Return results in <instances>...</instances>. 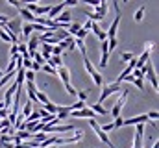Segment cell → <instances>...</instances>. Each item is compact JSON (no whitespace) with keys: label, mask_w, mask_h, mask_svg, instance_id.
Instances as JSON below:
<instances>
[{"label":"cell","mask_w":159,"mask_h":148,"mask_svg":"<svg viewBox=\"0 0 159 148\" xmlns=\"http://www.w3.org/2000/svg\"><path fill=\"white\" fill-rule=\"evenodd\" d=\"M46 63L50 67H54V69H59V67H63V58L61 56H50V59Z\"/></svg>","instance_id":"cell-13"},{"label":"cell","mask_w":159,"mask_h":148,"mask_svg":"<svg viewBox=\"0 0 159 148\" xmlns=\"http://www.w3.org/2000/svg\"><path fill=\"white\" fill-rule=\"evenodd\" d=\"M152 148H159V145H157V141H156V143H154V145H152Z\"/></svg>","instance_id":"cell-49"},{"label":"cell","mask_w":159,"mask_h":148,"mask_svg":"<svg viewBox=\"0 0 159 148\" xmlns=\"http://www.w3.org/2000/svg\"><path fill=\"white\" fill-rule=\"evenodd\" d=\"M35 96H37V102H41V104H46V102H50V100H48V96H46L43 91H39V89L35 91Z\"/></svg>","instance_id":"cell-24"},{"label":"cell","mask_w":159,"mask_h":148,"mask_svg":"<svg viewBox=\"0 0 159 148\" xmlns=\"http://www.w3.org/2000/svg\"><path fill=\"white\" fill-rule=\"evenodd\" d=\"M100 130L107 133V132H111V130H115V126H113V122H111V124H104V126H100Z\"/></svg>","instance_id":"cell-36"},{"label":"cell","mask_w":159,"mask_h":148,"mask_svg":"<svg viewBox=\"0 0 159 148\" xmlns=\"http://www.w3.org/2000/svg\"><path fill=\"white\" fill-rule=\"evenodd\" d=\"M91 30H93V34H94V35H96V37H98V34L102 32V30H100V26H98L96 22H93V26H91Z\"/></svg>","instance_id":"cell-40"},{"label":"cell","mask_w":159,"mask_h":148,"mask_svg":"<svg viewBox=\"0 0 159 148\" xmlns=\"http://www.w3.org/2000/svg\"><path fill=\"white\" fill-rule=\"evenodd\" d=\"M56 22H70V13L69 11H65V13H59L56 19H54Z\"/></svg>","instance_id":"cell-17"},{"label":"cell","mask_w":159,"mask_h":148,"mask_svg":"<svg viewBox=\"0 0 159 148\" xmlns=\"http://www.w3.org/2000/svg\"><path fill=\"white\" fill-rule=\"evenodd\" d=\"M120 58H122V61H129V59L133 58V54H131V52H122Z\"/></svg>","instance_id":"cell-35"},{"label":"cell","mask_w":159,"mask_h":148,"mask_svg":"<svg viewBox=\"0 0 159 148\" xmlns=\"http://www.w3.org/2000/svg\"><path fill=\"white\" fill-rule=\"evenodd\" d=\"M65 91H67L69 95H72V96H76V89H74V87H72L70 83H69V85H65Z\"/></svg>","instance_id":"cell-39"},{"label":"cell","mask_w":159,"mask_h":148,"mask_svg":"<svg viewBox=\"0 0 159 148\" xmlns=\"http://www.w3.org/2000/svg\"><path fill=\"white\" fill-rule=\"evenodd\" d=\"M70 108V111H76V109H83L85 108V102H81V100H78L76 104H72V106H69Z\"/></svg>","instance_id":"cell-32"},{"label":"cell","mask_w":159,"mask_h":148,"mask_svg":"<svg viewBox=\"0 0 159 148\" xmlns=\"http://www.w3.org/2000/svg\"><path fill=\"white\" fill-rule=\"evenodd\" d=\"M128 95H129V91H128V89H122V91H120V98L115 102V106H113V109H111V115H113L115 118H117V117H120V111H122V108L126 106Z\"/></svg>","instance_id":"cell-4"},{"label":"cell","mask_w":159,"mask_h":148,"mask_svg":"<svg viewBox=\"0 0 159 148\" xmlns=\"http://www.w3.org/2000/svg\"><path fill=\"white\" fill-rule=\"evenodd\" d=\"M32 135H34V133H30V132H26V130H19L15 137H19V139L22 141V139H32Z\"/></svg>","instance_id":"cell-23"},{"label":"cell","mask_w":159,"mask_h":148,"mask_svg":"<svg viewBox=\"0 0 159 148\" xmlns=\"http://www.w3.org/2000/svg\"><path fill=\"white\" fill-rule=\"evenodd\" d=\"M39 118H41L39 109H34L30 115H28V117H26V118H24V120H39Z\"/></svg>","instance_id":"cell-27"},{"label":"cell","mask_w":159,"mask_h":148,"mask_svg":"<svg viewBox=\"0 0 159 148\" xmlns=\"http://www.w3.org/2000/svg\"><path fill=\"white\" fill-rule=\"evenodd\" d=\"M37 35H39V34H32V35L28 37V44H26V48H28V54L39 48L41 43H39V39H37Z\"/></svg>","instance_id":"cell-11"},{"label":"cell","mask_w":159,"mask_h":148,"mask_svg":"<svg viewBox=\"0 0 159 148\" xmlns=\"http://www.w3.org/2000/svg\"><path fill=\"white\" fill-rule=\"evenodd\" d=\"M85 15H87V17H89V21H93V22H100V21H104V17H102V15H98V13L91 11V9H85Z\"/></svg>","instance_id":"cell-14"},{"label":"cell","mask_w":159,"mask_h":148,"mask_svg":"<svg viewBox=\"0 0 159 148\" xmlns=\"http://www.w3.org/2000/svg\"><path fill=\"white\" fill-rule=\"evenodd\" d=\"M57 76H59V80L63 81V85H69V83H70V71H69L65 65L57 69Z\"/></svg>","instance_id":"cell-10"},{"label":"cell","mask_w":159,"mask_h":148,"mask_svg":"<svg viewBox=\"0 0 159 148\" xmlns=\"http://www.w3.org/2000/svg\"><path fill=\"white\" fill-rule=\"evenodd\" d=\"M119 22H120V11H117V17H115V21L111 22L109 30L106 32L107 39H117V30H119Z\"/></svg>","instance_id":"cell-7"},{"label":"cell","mask_w":159,"mask_h":148,"mask_svg":"<svg viewBox=\"0 0 159 148\" xmlns=\"http://www.w3.org/2000/svg\"><path fill=\"white\" fill-rule=\"evenodd\" d=\"M91 26H93V21H87V22H85V24H83V26H81V28H83V30H87V32H89V30H91Z\"/></svg>","instance_id":"cell-46"},{"label":"cell","mask_w":159,"mask_h":148,"mask_svg":"<svg viewBox=\"0 0 159 148\" xmlns=\"http://www.w3.org/2000/svg\"><path fill=\"white\" fill-rule=\"evenodd\" d=\"M87 34H89V32H87V30H83V28H80L78 32H76V39H85V37H87Z\"/></svg>","instance_id":"cell-34"},{"label":"cell","mask_w":159,"mask_h":148,"mask_svg":"<svg viewBox=\"0 0 159 148\" xmlns=\"http://www.w3.org/2000/svg\"><path fill=\"white\" fill-rule=\"evenodd\" d=\"M146 115H148V120H157V117H159L157 111H150V113H146Z\"/></svg>","instance_id":"cell-41"},{"label":"cell","mask_w":159,"mask_h":148,"mask_svg":"<svg viewBox=\"0 0 159 148\" xmlns=\"http://www.w3.org/2000/svg\"><path fill=\"white\" fill-rule=\"evenodd\" d=\"M17 9H19V15L22 17V21H26V22H30V24H32V22L35 21V15H34L32 11H28V9H26L24 6H19Z\"/></svg>","instance_id":"cell-9"},{"label":"cell","mask_w":159,"mask_h":148,"mask_svg":"<svg viewBox=\"0 0 159 148\" xmlns=\"http://www.w3.org/2000/svg\"><path fill=\"white\" fill-rule=\"evenodd\" d=\"M131 76H133V78H141V80H143V78H144V72H143L141 69H133V74H131Z\"/></svg>","instance_id":"cell-37"},{"label":"cell","mask_w":159,"mask_h":148,"mask_svg":"<svg viewBox=\"0 0 159 148\" xmlns=\"http://www.w3.org/2000/svg\"><path fill=\"white\" fill-rule=\"evenodd\" d=\"M124 2H128V0H124Z\"/></svg>","instance_id":"cell-50"},{"label":"cell","mask_w":159,"mask_h":148,"mask_svg":"<svg viewBox=\"0 0 159 148\" xmlns=\"http://www.w3.org/2000/svg\"><path fill=\"white\" fill-rule=\"evenodd\" d=\"M41 71L46 74H52V76H57V69H54V67H50L48 63H44V65H41Z\"/></svg>","instance_id":"cell-20"},{"label":"cell","mask_w":159,"mask_h":148,"mask_svg":"<svg viewBox=\"0 0 159 148\" xmlns=\"http://www.w3.org/2000/svg\"><path fill=\"white\" fill-rule=\"evenodd\" d=\"M30 71L37 72V71H41V65H39V63H35V61H34V63H32V69H30Z\"/></svg>","instance_id":"cell-45"},{"label":"cell","mask_w":159,"mask_h":148,"mask_svg":"<svg viewBox=\"0 0 159 148\" xmlns=\"http://www.w3.org/2000/svg\"><path fill=\"white\" fill-rule=\"evenodd\" d=\"M144 13H146V7H144V6H141V7L137 9V13H135V21H137V22H141V21H143V17H144Z\"/></svg>","instance_id":"cell-25"},{"label":"cell","mask_w":159,"mask_h":148,"mask_svg":"<svg viewBox=\"0 0 159 148\" xmlns=\"http://www.w3.org/2000/svg\"><path fill=\"white\" fill-rule=\"evenodd\" d=\"M141 71L148 76V80H150V83H152V87H154V91H157L159 89V83H157V74L154 71V65H152V61L148 59L143 67H141Z\"/></svg>","instance_id":"cell-2"},{"label":"cell","mask_w":159,"mask_h":148,"mask_svg":"<svg viewBox=\"0 0 159 148\" xmlns=\"http://www.w3.org/2000/svg\"><path fill=\"white\" fill-rule=\"evenodd\" d=\"M78 2H83V4H91V6H98L100 0H78Z\"/></svg>","instance_id":"cell-42"},{"label":"cell","mask_w":159,"mask_h":148,"mask_svg":"<svg viewBox=\"0 0 159 148\" xmlns=\"http://www.w3.org/2000/svg\"><path fill=\"white\" fill-rule=\"evenodd\" d=\"M63 52H65V50H63L59 44H52V50H50V54H52V56H61Z\"/></svg>","instance_id":"cell-26"},{"label":"cell","mask_w":159,"mask_h":148,"mask_svg":"<svg viewBox=\"0 0 159 148\" xmlns=\"http://www.w3.org/2000/svg\"><path fill=\"white\" fill-rule=\"evenodd\" d=\"M107 61H109V54H102V58H100V69H106L107 67Z\"/></svg>","instance_id":"cell-28"},{"label":"cell","mask_w":159,"mask_h":148,"mask_svg":"<svg viewBox=\"0 0 159 148\" xmlns=\"http://www.w3.org/2000/svg\"><path fill=\"white\" fill-rule=\"evenodd\" d=\"M89 126H91V128H93V130H94V133H96V135H98V139H100V141H102V143H106V145H107V146H109V148H115V145H113V143H111V139H109V137H107V133H106V132H102V130H100V124H98V122H96V120H94V118H89Z\"/></svg>","instance_id":"cell-3"},{"label":"cell","mask_w":159,"mask_h":148,"mask_svg":"<svg viewBox=\"0 0 159 148\" xmlns=\"http://www.w3.org/2000/svg\"><path fill=\"white\" fill-rule=\"evenodd\" d=\"M32 111H34V102L26 100V104H24V108H22V113H20V115H22V117L26 118V117H28V115H30Z\"/></svg>","instance_id":"cell-16"},{"label":"cell","mask_w":159,"mask_h":148,"mask_svg":"<svg viewBox=\"0 0 159 148\" xmlns=\"http://www.w3.org/2000/svg\"><path fill=\"white\" fill-rule=\"evenodd\" d=\"M122 122H124V118H122V117H117V118L113 120V126H115V130H117V128H122Z\"/></svg>","instance_id":"cell-38"},{"label":"cell","mask_w":159,"mask_h":148,"mask_svg":"<svg viewBox=\"0 0 159 148\" xmlns=\"http://www.w3.org/2000/svg\"><path fill=\"white\" fill-rule=\"evenodd\" d=\"M63 4H65V7L67 6H78V0H65Z\"/></svg>","instance_id":"cell-44"},{"label":"cell","mask_w":159,"mask_h":148,"mask_svg":"<svg viewBox=\"0 0 159 148\" xmlns=\"http://www.w3.org/2000/svg\"><path fill=\"white\" fill-rule=\"evenodd\" d=\"M131 83H133V85H135L137 89H141V91H144V81H143L141 78H133V80H131Z\"/></svg>","instance_id":"cell-29"},{"label":"cell","mask_w":159,"mask_h":148,"mask_svg":"<svg viewBox=\"0 0 159 148\" xmlns=\"http://www.w3.org/2000/svg\"><path fill=\"white\" fill-rule=\"evenodd\" d=\"M119 91H120V85H119V83H107V85H104V89H102L100 98H98V102H96V104H102L106 98H109L111 95H115V93H119Z\"/></svg>","instance_id":"cell-5"},{"label":"cell","mask_w":159,"mask_h":148,"mask_svg":"<svg viewBox=\"0 0 159 148\" xmlns=\"http://www.w3.org/2000/svg\"><path fill=\"white\" fill-rule=\"evenodd\" d=\"M76 96H78L81 102H87V98H89V93H87V91H76Z\"/></svg>","instance_id":"cell-31"},{"label":"cell","mask_w":159,"mask_h":148,"mask_svg":"<svg viewBox=\"0 0 159 148\" xmlns=\"http://www.w3.org/2000/svg\"><path fill=\"white\" fill-rule=\"evenodd\" d=\"M63 9H65V4H63V2H61L59 6H52V7H50V11H48V19H52V21H54V19H56Z\"/></svg>","instance_id":"cell-12"},{"label":"cell","mask_w":159,"mask_h":148,"mask_svg":"<svg viewBox=\"0 0 159 148\" xmlns=\"http://www.w3.org/2000/svg\"><path fill=\"white\" fill-rule=\"evenodd\" d=\"M39 0H20V4H37Z\"/></svg>","instance_id":"cell-47"},{"label":"cell","mask_w":159,"mask_h":148,"mask_svg":"<svg viewBox=\"0 0 159 148\" xmlns=\"http://www.w3.org/2000/svg\"><path fill=\"white\" fill-rule=\"evenodd\" d=\"M24 80L26 81H35V72L34 71H24Z\"/></svg>","instance_id":"cell-30"},{"label":"cell","mask_w":159,"mask_h":148,"mask_svg":"<svg viewBox=\"0 0 159 148\" xmlns=\"http://www.w3.org/2000/svg\"><path fill=\"white\" fill-rule=\"evenodd\" d=\"M89 108L94 111V113H98V115H107V113H109L106 108H102V104H93V106H89Z\"/></svg>","instance_id":"cell-19"},{"label":"cell","mask_w":159,"mask_h":148,"mask_svg":"<svg viewBox=\"0 0 159 148\" xmlns=\"http://www.w3.org/2000/svg\"><path fill=\"white\" fill-rule=\"evenodd\" d=\"M113 2H115V6H117V11H120L119 9V0H113Z\"/></svg>","instance_id":"cell-48"},{"label":"cell","mask_w":159,"mask_h":148,"mask_svg":"<svg viewBox=\"0 0 159 148\" xmlns=\"http://www.w3.org/2000/svg\"><path fill=\"white\" fill-rule=\"evenodd\" d=\"M141 122H148V115H137V117H131V118H124L122 126H133V124H141Z\"/></svg>","instance_id":"cell-8"},{"label":"cell","mask_w":159,"mask_h":148,"mask_svg":"<svg viewBox=\"0 0 159 148\" xmlns=\"http://www.w3.org/2000/svg\"><path fill=\"white\" fill-rule=\"evenodd\" d=\"M83 65H85V71L89 72V76L93 78L94 85H96V87H102V85H104V78H102V74L93 67V63L89 61V58H87V56H83Z\"/></svg>","instance_id":"cell-1"},{"label":"cell","mask_w":159,"mask_h":148,"mask_svg":"<svg viewBox=\"0 0 159 148\" xmlns=\"http://www.w3.org/2000/svg\"><path fill=\"white\" fill-rule=\"evenodd\" d=\"M74 46H76L80 52H81V56H85L87 48H85V43H83V39H76V37H74Z\"/></svg>","instance_id":"cell-18"},{"label":"cell","mask_w":159,"mask_h":148,"mask_svg":"<svg viewBox=\"0 0 159 148\" xmlns=\"http://www.w3.org/2000/svg\"><path fill=\"white\" fill-rule=\"evenodd\" d=\"M43 109L46 111V113H52V115H56V113H57V106H56V104H52V102H46Z\"/></svg>","instance_id":"cell-21"},{"label":"cell","mask_w":159,"mask_h":148,"mask_svg":"<svg viewBox=\"0 0 159 148\" xmlns=\"http://www.w3.org/2000/svg\"><path fill=\"white\" fill-rule=\"evenodd\" d=\"M19 52L22 54V58H30V54H28V48H26V44L22 43V44H19Z\"/></svg>","instance_id":"cell-33"},{"label":"cell","mask_w":159,"mask_h":148,"mask_svg":"<svg viewBox=\"0 0 159 148\" xmlns=\"http://www.w3.org/2000/svg\"><path fill=\"white\" fill-rule=\"evenodd\" d=\"M80 28H81V24H78V22H70V24H69V26H67V30H65V32H67V34H69V35H76V32H78Z\"/></svg>","instance_id":"cell-15"},{"label":"cell","mask_w":159,"mask_h":148,"mask_svg":"<svg viewBox=\"0 0 159 148\" xmlns=\"http://www.w3.org/2000/svg\"><path fill=\"white\" fill-rule=\"evenodd\" d=\"M32 34H34V30H32V24H30V22H26V24L22 26V37H26V39H28Z\"/></svg>","instance_id":"cell-22"},{"label":"cell","mask_w":159,"mask_h":148,"mask_svg":"<svg viewBox=\"0 0 159 148\" xmlns=\"http://www.w3.org/2000/svg\"><path fill=\"white\" fill-rule=\"evenodd\" d=\"M7 4L13 6V7H19V6H20V0H7Z\"/></svg>","instance_id":"cell-43"},{"label":"cell","mask_w":159,"mask_h":148,"mask_svg":"<svg viewBox=\"0 0 159 148\" xmlns=\"http://www.w3.org/2000/svg\"><path fill=\"white\" fill-rule=\"evenodd\" d=\"M94 111L91 109V108H83V109H76V111H70L69 113V117H74V118H94Z\"/></svg>","instance_id":"cell-6"}]
</instances>
